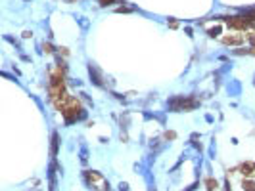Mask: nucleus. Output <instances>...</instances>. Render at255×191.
I'll list each match as a JSON object with an SVG mask.
<instances>
[{
    "label": "nucleus",
    "instance_id": "nucleus-9",
    "mask_svg": "<svg viewBox=\"0 0 255 191\" xmlns=\"http://www.w3.org/2000/svg\"><path fill=\"white\" fill-rule=\"evenodd\" d=\"M113 2V0H100V4H102V6H107V4H112Z\"/></svg>",
    "mask_w": 255,
    "mask_h": 191
},
{
    "label": "nucleus",
    "instance_id": "nucleus-3",
    "mask_svg": "<svg viewBox=\"0 0 255 191\" xmlns=\"http://www.w3.org/2000/svg\"><path fill=\"white\" fill-rule=\"evenodd\" d=\"M240 170H242V174H246V176H249L251 172H253V164H242V168H240Z\"/></svg>",
    "mask_w": 255,
    "mask_h": 191
},
{
    "label": "nucleus",
    "instance_id": "nucleus-2",
    "mask_svg": "<svg viewBox=\"0 0 255 191\" xmlns=\"http://www.w3.org/2000/svg\"><path fill=\"white\" fill-rule=\"evenodd\" d=\"M205 185H207V189L209 191H213V189H217V180H213V178H209V180H205Z\"/></svg>",
    "mask_w": 255,
    "mask_h": 191
},
{
    "label": "nucleus",
    "instance_id": "nucleus-5",
    "mask_svg": "<svg viewBox=\"0 0 255 191\" xmlns=\"http://www.w3.org/2000/svg\"><path fill=\"white\" fill-rule=\"evenodd\" d=\"M244 189L246 191H255V184L253 182H244Z\"/></svg>",
    "mask_w": 255,
    "mask_h": 191
},
{
    "label": "nucleus",
    "instance_id": "nucleus-1",
    "mask_svg": "<svg viewBox=\"0 0 255 191\" xmlns=\"http://www.w3.org/2000/svg\"><path fill=\"white\" fill-rule=\"evenodd\" d=\"M242 37L238 35V37H225V44H242Z\"/></svg>",
    "mask_w": 255,
    "mask_h": 191
},
{
    "label": "nucleus",
    "instance_id": "nucleus-4",
    "mask_svg": "<svg viewBox=\"0 0 255 191\" xmlns=\"http://www.w3.org/2000/svg\"><path fill=\"white\" fill-rule=\"evenodd\" d=\"M56 149H58V134L52 136V155H56Z\"/></svg>",
    "mask_w": 255,
    "mask_h": 191
},
{
    "label": "nucleus",
    "instance_id": "nucleus-8",
    "mask_svg": "<svg viewBox=\"0 0 255 191\" xmlns=\"http://www.w3.org/2000/svg\"><path fill=\"white\" fill-rule=\"evenodd\" d=\"M44 52H48V54H50V52H54V50H52V46H50V44H46V42H44Z\"/></svg>",
    "mask_w": 255,
    "mask_h": 191
},
{
    "label": "nucleus",
    "instance_id": "nucleus-7",
    "mask_svg": "<svg viewBox=\"0 0 255 191\" xmlns=\"http://www.w3.org/2000/svg\"><path fill=\"white\" fill-rule=\"evenodd\" d=\"M165 138H167V140H175L176 134H175V132H167V134H165Z\"/></svg>",
    "mask_w": 255,
    "mask_h": 191
},
{
    "label": "nucleus",
    "instance_id": "nucleus-6",
    "mask_svg": "<svg viewBox=\"0 0 255 191\" xmlns=\"http://www.w3.org/2000/svg\"><path fill=\"white\" fill-rule=\"evenodd\" d=\"M219 33H221V27L217 25L215 29H209V37H217V35H219Z\"/></svg>",
    "mask_w": 255,
    "mask_h": 191
}]
</instances>
